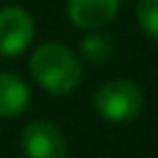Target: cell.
I'll use <instances>...</instances> for the list:
<instances>
[{"mask_svg":"<svg viewBox=\"0 0 158 158\" xmlns=\"http://www.w3.org/2000/svg\"><path fill=\"white\" fill-rule=\"evenodd\" d=\"M121 0H67V18L80 31H100L119 13Z\"/></svg>","mask_w":158,"mask_h":158,"instance_id":"cell-5","label":"cell"},{"mask_svg":"<svg viewBox=\"0 0 158 158\" xmlns=\"http://www.w3.org/2000/svg\"><path fill=\"white\" fill-rule=\"evenodd\" d=\"M31 104L28 85L13 72H0V117H20Z\"/></svg>","mask_w":158,"mask_h":158,"instance_id":"cell-6","label":"cell"},{"mask_svg":"<svg viewBox=\"0 0 158 158\" xmlns=\"http://www.w3.org/2000/svg\"><path fill=\"white\" fill-rule=\"evenodd\" d=\"M31 74L48 93L67 95L80 85L82 67L78 56L63 44H41L31 56Z\"/></svg>","mask_w":158,"mask_h":158,"instance_id":"cell-1","label":"cell"},{"mask_svg":"<svg viewBox=\"0 0 158 158\" xmlns=\"http://www.w3.org/2000/svg\"><path fill=\"white\" fill-rule=\"evenodd\" d=\"M136 24L154 41H158V0H139L136 2Z\"/></svg>","mask_w":158,"mask_h":158,"instance_id":"cell-8","label":"cell"},{"mask_svg":"<svg viewBox=\"0 0 158 158\" xmlns=\"http://www.w3.org/2000/svg\"><path fill=\"white\" fill-rule=\"evenodd\" d=\"M115 52V41L108 33H102V31H93L89 33L82 41H80V54L85 61L93 63V65H100L104 61H108Z\"/></svg>","mask_w":158,"mask_h":158,"instance_id":"cell-7","label":"cell"},{"mask_svg":"<svg viewBox=\"0 0 158 158\" xmlns=\"http://www.w3.org/2000/svg\"><path fill=\"white\" fill-rule=\"evenodd\" d=\"M22 152L26 158H65L67 143L63 132L44 119L31 121L22 130Z\"/></svg>","mask_w":158,"mask_h":158,"instance_id":"cell-4","label":"cell"},{"mask_svg":"<svg viewBox=\"0 0 158 158\" xmlns=\"http://www.w3.org/2000/svg\"><path fill=\"white\" fill-rule=\"evenodd\" d=\"M95 110L115 123H128L139 117L143 108V93L141 89L126 78L104 82L93 95Z\"/></svg>","mask_w":158,"mask_h":158,"instance_id":"cell-2","label":"cell"},{"mask_svg":"<svg viewBox=\"0 0 158 158\" xmlns=\"http://www.w3.org/2000/svg\"><path fill=\"white\" fill-rule=\"evenodd\" d=\"M35 37V22L22 7L0 9V56L22 54Z\"/></svg>","mask_w":158,"mask_h":158,"instance_id":"cell-3","label":"cell"}]
</instances>
